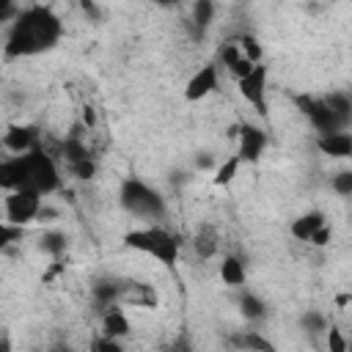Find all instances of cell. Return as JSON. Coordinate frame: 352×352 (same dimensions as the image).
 I'll list each match as a JSON object with an SVG mask.
<instances>
[{
	"label": "cell",
	"mask_w": 352,
	"mask_h": 352,
	"mask_svg": "<svg viewBox=\"0 0 352 352\" xmlns=\"http://www.w3.org/2000/svg\"><path fill=\"white\" fill-rule=\"evenodd\" d=\"M41 212V192L22 187L6 195V223L11 226H25L28 220L38 217Z\"/></svg>",
	"instance_id": "obj_5"
},
{
	"label": "cell",
	"mask_w": 352,
	"mask_h": 352,
	"mask_svg": "<svg viewBox=\"0 0 352 352\" xmlns=\"http://www.w3.org/2000/svg\"><path fill=\"white\" fill-rule=\"evenodd\" d=\"M297 107H300V110L308 116V121L316 126L319 138H322V135H336V132H341V124H338L336 116L327 110L324 99H314V96L300 94V96H297Z\"/></svg>",
	"instance_id": "obj_6"
},
{
	"label": "cell",
	"mask_w": 352,
	"mask_h": 352,
	"mask_svg": "<svg viewBox=\"0 0 352 352\" xmlns=\"http://www.w3.org/2000/svg\"><path fill=\"white\" fill-rule=\"evenodd\" d=\"M0 352H11V341H8V336H3V346H0Z\"/></svg>",
	"instance_id": "obj_35"
},
{
	"label": "cell",
	"mask_w": 352,
	"mask_h": 352,
	"mask_svg": "<svg viewBox=\"0 0 352 352\" xmlns=\"http://www.w3.org/2000/svg\"><path fill=\"white\" fill-rule=\"evenodd\" d=\"M63 151H66V160L72 162V165H77V162H82V160H88V148L77 140V138H69L66 143H63Z\"/></svg>",
	"instance_id": "obj_22"
},
{
	"label": "cell",
	"mask_w": 352,
	"mask_h": 352,
	"mask_svg": "<svg viewBox=\"0 0 352 352\" xmlns=\"http://www.w3.org/2000/svg\"><path fill=\"white\" fill-rule=\"evenodd\" d=\"M121 204L126 212L140 214V217H162L165 214V204L160 198V192H154L151 187H146L138 179H126L121 187Z\"/></svg>",
	"instance_id": "obj_3"
},
{
	"label": "cell",
	"mask_w": 352,
	"mask_h": 352,
	"mask_svg": "<svg viewBox=\"0 0 352 352\" xmlns=\"http://www.w3.org/2000/svg\"><path fill=\"white\" fill-rule=\"evenodd\" d=\"M239 47H242V55H245L250 63H258V58L264 55V52H261V47H258V41H256L253 36H248V33L239 38Z\"/></svg>",
	"instance_id": "obj_23"
},
{
	"label": "cell",
	"mask_w": 352,
	"mask_h": 352,
	"mask_svg": "<svg viewBox=\"0 0 352 352\" xmlns=\"http://www.w3.org/2000/svg\"><path fill=\"white\" fill-rule=\"evenodd\" d=\"M324 104H327V110L336 116V121L341 124V129L352 121V102H349V96H344V94H330V96H324Z\"/></svg>",
	"instance_id": "obj_14"
},
{
	"label": "cell",
	"mask_w": 352,
	"mask_h": 352,
	"mask_svg": "<svg viewBox=\"0 0 352 352\" xmlns=\"http://www.w3.org/2000/svg\"><path fill=\"white\" fill-rule=\"evenodd\" d=\"M82 121H85V124H94V113H91L88 107H85V113H82Z\"/></svg>",
	"instance_id": "obj_34"
},
{
	"label": "cell",
	"mask_w": 352,
	"mask_h": 352,
	"mask_svg": "<svg viewBox=\"0 0 352 352\" xmlns=\"http://www.w3.org/2000/svg\"><path fill=\"white\" fill-rule=\"evenodd\" d=\"M94 297H96L99 305H110V302L118 297V286H113V283H99V286H94Z\"/></svg>",
	"instance_id": "obj_24"
},
{
	"label": "cell",
	"mask_w": 352,
	"mask_h": 352,
	"mask_svg": "<svg viewBox=\"0 0 352 352\" xmlns=\"http://www.w3.org/2000/svg\"><path fill=\"white\" fill-rule=\"evenodd\" d=\"M333 190L338 195H352V170H341L333 176Z\"/></svg>",
	"instance_id": "obj_26"
},
{
	"label": "cell",
	"mask_w": 352,
	"mask_h": 352,
	"mask_svg": "<svg viewBox=\"0 0 352 352\" xmlns=\"http://www.w3.org/2000/svg\"><path fill=\"white\" fill-rule=\"evenodd\" d=\"M239 162H242L239 157H228V160H226V162H223V165L217 168V173H214V179H212V182H214L217 187L228 184V182H231V179L236 176V170H239Z\"/></svg>",
	"instance_id": "obj_20"
},
{
	"label": "cell",
	"mask_w": 352,
	"mask_h": 352,
	"mask_svg": "<svg viewBox=\"0 0 352 352\" xmlns=\"http://www.w3.org/2000/svg\"><path fill=\"white\" fill-rule=\"evenodd\" d=\"M220 278L226 286H242L245 283V264L236 256H226L220 264Z\"/></svg>",
	"instance_id": "obj_17"
},
{
	"label": "cell",
	"mask_w": 352,
	"mask_h": 352,
	"mask_svg": "<svg viewBox=\"0 0 352 352\" xmlns=\"http://www.w3.org/2000/svg\"><path fill=\"white\" fill-rule=\"evenodd\" d=\"M264 85H267V69H264V66H256L245 80H239V94H242L258 113L267 110V104H264Z\"/></svg>",
	"instance_id": "obj_8"
},
{
	"label": "cell",
	"mask_w": 352,
	"mask_h": 352,
	"mask_svg": "<svg viewBox=\"0 0 352 352\" xmlns=\"http://www.w3.org/2000/svg\"><path fill=\"white\" fill-rule=\"evenodd\" d=\"M349 352H352V344H349Z\"/></svg>",
	"instance_id": "obj_36"
},
{
	"label": "cell",
	"mask_w": 352,
	"mask_h": 352,
	"mask_svg": "<svg viewBox=\"0 0 352 352\" xmlns=\"http://www.w3.org/2000/svg\"><path fill=\"white\" fill-rule=\"evenodd\" d=\"M16 236H22V226H11V223H3V231H0V245H11Z\"/></svg>",
	"instance_id": "obj_28"
},
{
	"label": "cell",
	"mask_w": 352,
	"mask_h": 352,
	"mask_svg": "<svg viewBox=\"0 0 352 352\" xmlns=\"http://www.w3.org/2000/svg\"><path fill=\"white\" fill-rule=\"evenodd\" d=\"M322 226H324V214H322V212H308V214H302V217H297V220L292 223V236L308 242Z\"/></svg>",
	"instance_id": "obj_13"
},
{
	"label": "cell",
	"mask_w": 352,
	"mask_h": 352,
	"mask_svg": "<svg viewBox=\"0 0 352 352\" xmlns=\"http://www.w3.org/2000/svg\"><path fill=\"white\" fill-rule=\"evenodd\" d=\"M302 324H305L311 333H319V330H324V319H322L319 314H305V316H302Z\"/></svg>",
	"instance_id": "obj_30"
},
{
	"label": "cell",
	"mask_w": 352,
	"mask_h": 352,
	"mask_svg": "<svg viewBox=\"0 0 352 352\" xmlns=\"http://www.w3.org/2000/svg\"><path fill=\"white\" fill-rule=\"evenodd\" d=\"M126 248L132 250H143L148 256H154L157 261H162L165 267H176L179 258V236L168 234L165 228H140V231H129L124 236Z\"/></svg>",
	"instance_id": "obj_2"
},
{
	"label": "cell",
	"mask_w": 352,
	"mask_h": 352,
	"mask_svg": "<svg viewBox=\"0 0 352 352\" xmlns=\"http://www.w3.org/2000/svg\"><path fill=\"white\" fill-rule=\"evenodd\" d=\"M217 88V69L214 66H204V69H198L192 77H190V82H187V88H184V96L190 99V102H198V99H204L206 94H212Z\"/></svg>",
	"instance_id": "obj_10"
},
{
	"label": "cell",
	"mask_w": 352,
	"mask_h": 352,
	"mask_svg": "<svg viewBox=\"0 0 352 352\" xmlns=\"http://www.w3.org/2000/svg\"><path fill=\"white\" fill-rule=\"evenodd\" d=\"M28 173H30L28 154H16L0 165V187H6L8 192L22 190V187H28Z\"/></svg>",
	"instance_id": "obj_7"
},
{
	"label": "cell",
	"mask_w": 352,
	"mask_h": 352,
	"mask_svg": "<svg viewBox=\"0 0 352 352\" xmlns=\"http://www.w3.org/2000/svg\"><path fill=\"white\" fill-rule=\"evenodd\" d=\"M170 352H192V346H190V341H187V336H184V333H182V336L173 341Z\"/></svg>",
	"instance_id": "obj_33"
},
{
	"label": "cell",
	"mask_w": 352,
	"mask_h": 352,
	"mask_svg": "<svg viewBox=\"0 0 352 352\" xmlns=\"http://www.w3.org/2000/svg\"><path fill=\"white\" fill-rule=\"evenodd\" d=\"M94 352H124V349H121L118 338H107V336H102V338L94 341Z\"/></svg>",
	"instance_id": "obj_27"
},
{
	"label": "cell",
	"mask_w": 352,
	"mask_h": 352,
	"mask_svg": "<svg viewBox=\"0 0 352 352\" xmlns=\"http://www.w3.org/2000/svg\"><path fill=\"white\" fill-rule=\"evenodd\" d=\"M192 248L201 258H212L214 250H217V231L212 226H204L195 231V239H192Z\"/></svg>",
	"instance_id": "obj_15"
},
{
	"label": "cell",
	"mask_w": 352,
	"mask_h": 352,
	"mask_svg": "<svg viewBox=\"0 0 352 352\" xmlns=\"http://www.w3.org/2000/svg\"><path fill=\"white\" fill-rule=\"evenodd\" d=\"M212 14H214V6H212L209 0H198V3L192 6V22L198 25V33L212 22Z\"/></svg>",
	"instance_id": "obj_21"
},
{
	"label": "cell",
	"mask_w": 352,
	"mask_h": 352,
	"mask_svg": "<svg viewBox=\"0 0 352 352\" xmlns=\"http://www.w3.org/2000/svg\"><path fill=\"white\" fill-rule=\"evenodd\" d=\"M234 346L245 349V352H275V346L256 330H248L242 336H234Z\"/></svg>",
	"instance_id": "obj_18"
},
{
	"label": "cell",
	"mask_w": 352,
	"mask_h": 352,
	"mask_svg": "<svg viewBox=\"0 0 352 352\" xmlns=\"http://www.w3.org/2000/svg\"><path fill=\"white\" fill-rule=\"evenodd\" d=\"M327 349L330 352H349V344H346V338H344V333L338 327L327 330Z\"/></svg>",
	"instance_id": "obj_25"
},
{
	"label": "cell",
	"mask_w": 352,
	"mask_h": 352,
	"mask_svg": "<svg viewBox=\"0 0 352 352\" xmlns=\"http://www.w3.org/2000/svg\"><path fill=\"white\" fill-rule=\"evenodd\" d=\"M3 143H6V148L16 151V154H28V151L38 148V143H36V129H30V126H11V129L6 132V138H3Z\"/></svg>",
	"instance_id": "obj_11"
},
{
	"label": "cell",
	"mask_w": 352,
	"mask_h": 352,
	"mask_svg": "<svg viewBox=\"0 0 352 352\" xmlns=\"http://www.w3.org/2000/svg\"><path fill=\"white\" fill-rule=\"evenodd\" d=\"M129 333V319L121 311H107L102 319V336L107 338H124Z\"/></svg>",
	"instance_id": "obj_16"
},
{
	"label": "cell",
	"mask_w": 352,
	"mask_h": 352,
	"mask_svg": "<svg viewBox=\"0 0 352 352\" xmlns=\"http://www.w3.org/2000/svg\"><path fill=\"white\" fill-rule=\"evenodd\" d=\"M239 311H242V316H245V319L256 322V319H261V316H264V302H261L256 294L245 292V294H242V300H239Z\"/></svg>",
	"instance_id": "obj_19"
},
{
	"label": "cell",
	"mask_w": 352,
	"mask_h": 352,
	"mask_svg": "<svg viewBox=\"0 0 352 352\" xmlns=\"http://www.w3.org/2000/svg\"><path fill=\"white\" fill-rule=\"evenodd\" d=\"M264 146H267L264 132H261L258 126L242 124V129H239V154H236V157H239L242 162H256V160L261 157Z\"/></svg>",
	"instance_id": "obj_9"
},
{
	"label": "cell",
	"mask_w": 352,
	"mask_h": 352,
	"mask_svg": "<svg viewBox=\"0 0 352 352\" xmlns=\"http://www.w3.org/2000/svg\"><path fill=\"white\" fill-rule=\"evenodd\" d=\"M60 36V22L58 16L44 8V6H30L25 8L11 30H8V41H6V52L8 55H33V52H44L50 50Z\"/></svg>",
	"instance_id": "obj_1"
},
{
	"label": "cell",
	"mask_w": 352,
	"mask_h": 352,
	"mask_svg": "<svg viewBox=\"0 0 352 352\" xmlns=\"http://www.w3.org/2000/svg\"><path fill=\"white\" fill-rule=\"evenodd\" d=\"M74 173H77L80 179H91V176L96 173V165H94L91 160H82V162H77V165H74Z\"/></svg>",
	"instance_id": "obj_31"
},
{
	"label": "cell",
	"mask_w": 352,
	"mask_h": 352,
	"mask_svg": "<svg viewBox=\"0 0 352 352\" xmlns=\"http://www.w3.org/2000/svg\"><path fill=\"white\" fill-rule=\"evenodd\" d=\"M316 146L322 154H330V157H352V135H346V132L322 135L316 140Z\"/></svg>",
	"instance_id": "obj_12"
},
{
	"label": "cell",
	"mask_w": 352,
	"mask_h": 352,
	"mask_svg": "<svg viewBox=\"0 0 352 352\" xmlns=\"http://www.w3.org/2000/svg\"><path fill=\"white\" fill-rule=\"evenodd\" d=\"M330 236H333V231H330L327 226H322V228H319V231H316V234H314L308 242H311V245H316V248H324V245L330 242Z\"/></svg>",
	"instance_id": "obj_32"
},
{
	"label": "cell",
	"mask_w": 352,
	"mask_h": 352,
	"mask_svg": "<svg viewBox=\"0 0 352 352\" xmlns=\"http://www.w3.org/2000/svg\"><path fill=\"white\" fill-rule=\"evenodd\" d=\"M28 165H30V173H28V187L47 195V192H55L60 187V176H58V168L52 162V157L44 151V148H33L28 151Z\"/></svg>",
	"instance_id": "obj_4"
},
{
	"label": "cell",
	"mask_w": 352,
	"mask_h": 352,
	"mask_svg": "<svg viewBox=\"0 0 352 352\" xmlns=\"http://www.w3.org/2000/svg\"><path fill=\"white\" fill-rule=\"evenodd\" d=\"M41 248L50 250V253H60L66 245H63V236H60V234H47V236L41 239Z\"/></svg>",
	"instance_id": "obj_29"
}]
</instances>
